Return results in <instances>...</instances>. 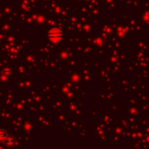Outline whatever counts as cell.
Returning <instances> with one entry per match:
<instances>
[{"instance_id":"1","label":"cell","mask_w":149,"mask_h":149,"mask_svg":"<svg viewBox=\"0 0 149 149\" xmlns=\"http://www.w3.org/2000/svg\"><path fill=\"white\" fill-rule=\"evenodd\" d=\"M50 32L53 33V35H52V34H50V33L48 34L51 39H53V40H59V39L61 38H60V37H61V32L59 31V30L53 29V30H51Z\"/></svg>"}]
</instances>
